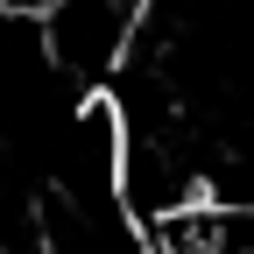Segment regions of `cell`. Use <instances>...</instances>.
I'll list each match as a JSON object with an SVG mask.
<instances>
[{
    "instance_id": "1",
    "label": "cell",
    "mask_w": 254,
    "mask_h": 254,
    "mask_svg": "<svg viewBox=\"0 0 254 254\" xmlns=\"http://www.w3.org/2000/svg\"><path fill=\"white\" fill-rule=\"evenodd\" d=\"M134 36H141V7L134 0H57L50 21H43L50 64L78 92L113 85L127 71V57H134Z\"/></svg>"
},
{
    "instance_id": "2",
    "label": "cell",
    "mask_w": 254,
    "mask_h": 254,
    "mask_svg": "<svg viewBox=\"0 0 254 254\" xmlns=\"http://www.w3.org/2000/svg\"><path fill=\"white\" fill-rule=\"evenodd\" d=\"M50 7H57V0H0L7 21H50Z\"/></svg>"
}]
</instances>
